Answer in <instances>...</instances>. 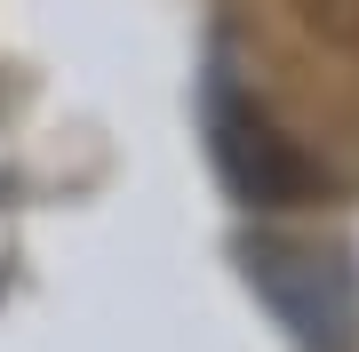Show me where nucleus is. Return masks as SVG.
Masks as SVG:
<instances>
[{
    "label": "nucleus",
    "instance_id": "1",
    "mask_svg": "<svg viewBox=\"0 0 359 352\" xmlns=\"http://www.w3.org/2000/svg\"><path fill=\"white\" fill-rule=\"evenodd\" d=\"M240 273L264 288V304L304 352H351L359 344V280L320 240H240Z\"/></svg>",
    "mask_w": 359,
    "mask_h": 352
},
{
    "label": "nucleus",
    "instance_id": "2",
    "mask_svg": "<svg viewBox=\"0 0 359 352\" xmlns=\"http://www.w3.org/2000/svg\"><path fill=\"white\" fill-rule=\"evenodd\" d=\"M208 152H216L224 184L248 200V209H311V200L335 193L327 169L248 89H216V96H208Z\"/></svg>",
    "mask_w": 359,
    "mask_h": 352
},
{
    "label": "nucleus",
    "instance_id": "3",
    "mask_svg": "<svg viewBox=\"0 0 359 352\" xmlns=\"http://www.w3.org/2000/svg\"><path fill=\"white\" fill-rule=\"evenodd\" d=\"M287 8H295V25L320 40V48L359 65V0H287Z\"/></svg>",
    "mask_w": 359,
    "mask_h": 352
}]
</instances>
